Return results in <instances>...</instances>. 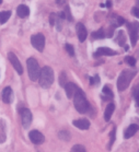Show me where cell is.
<instances>
[{"instance_id":"e0dca14e","label":"cell","mask_w":139,"mask_h":152,"mask_svg":"<svg viewBox=\"0 0 139 152\" xmlns=\"http://www.w3.org/2000/svg\"><path fill=\"white\" fill-rule=\"evenodd\" d=\"M114 111H115V104L114 103H110L108 106H106V110H105V112H104L105 121H110V119H111L112 115H113Z\"/></svg>"},{"instance_id":"d6a6232c","label":"cell","mask_w":139,"mask_h":152,"mask_svg":"<svg viewBox=\"0 0 139 152\" xmlns=\"http://www.w3.org/2000/svg\"><path fill=\"white\" fill-rule=\"evenodd\" d=\"M105 7H108V8H111L112 7V1H111V0H108V1H106V4H105Z\"/></svg>"},{"instance_id":"9c48e42d","label":"cell","mask_w":139,"mask_h":152,"mask_svg":"<svg viewBox=\"0 0 139 152\" xmlns=\"http://www.w3.org/2000/svg\"><path fill=\"white\" fill-rule=\"evenodd\" d=\"M29 137H30V140H31L34 145H41L45 141V137L42 132H40L38 130H32L30 134H29Z\"/></svg>"},{"instance_id":"4dcf8cb0","label":"cell","mask_w":139,"mask_h":152,"mask_svg":"<svg viewBox=\"0 0 139 152\" xmlns=\"http://www.w3.org/2000/svg\"><path fill=\"white\" fill-rule=\"evenodd\" d=\"M124 23H126V20L122 17L117 18V25H123Z\"/></svg>"},{"instance_id":"52a82bcc","label":"cell","mask_w":139,"mask_h":152,"mask_svg":"<svg viewBox=\"0 0 139 152\" xmlns=\"http://www.w3.org/2000/svg\"><path fill=\"white\" fill-rule=\"evenodd\" d=\"M20 114H21V119H22V125L24 128H29L32 123V113L30 112L29 108H21L20 110Z\"/></svg>"},{"instance_id":"9a60e30c","label":"cell","mask_w":139,"mask_h":152,"mask_svg":"<svg viewBox=\"0 0 139 152\" xmlns=\"http://www.w3.org/2000/svg\"><path fill=\"white\" fill-rule=\"evenodd\" d=\"M139 130V126L138 125H136V124H132L130 125L127 129H126V132L125 134H124V138L125 139H129V138H132V136L135 135L136 132Z\"/></svg>"},{"instance_id":"603a6c76","label":"cell","mask_w":139,"mask_h":152,"mask_svg":"<svg viewBox=\"0 0 139 152\" xmlns=\"http://www.w3.org/2000/svg\"><path fill=\"white\" fill-rule=\"evenodd\" d=\"M70 152H87V150H86V148H84L83 145H73Z\"/></svg>"},{"instance_id":"7c38bea8","label":"cell","mask_w":139,"mask_h":152,"mask_svg":"<svg viewBox=\"0 0 139 152\" xmlns=\"http://www.w3.org/2000/svg\"><path fill=\"white\" fill-rule=\"evenodd\" d=\"M13 100V92H12V89L10 86H7L2 90V101L4 103L10 104Z\"/></svg>"},{"instance_id":"4316f807","label":"cell","mask_w":139,"mask_h":152,"mask_svg":"<svg viewBox=\"0 0 139 152\" xmlns=\"http://www.w3.org/2000/svg\"><path fill=\"white\" fill-rule=\"evenodd\" d=\"M125 61L128 62V65H130V66H135L136 65V59L134 58V57H130V56H127V57H126Z\"/></svg>"},{"instance_id":"f1b7e54d","label":"cell","mask_w":139,"mask_h":152,"mask_svg":"<svg viewBox=\"0 0 139 152\" xmlns=\"http://www.w3.org/2000/svg\"><path fill=\"white\" fill-rule=\"evenodd\" d=\"M132 14L139 19V8H137V7L132 8Z\"/></svg>"},{"instance_id":"5b68a950","label":"cell","mask_w":139,"mask_h":152,"mask_svg":"<svg viewBox=\"0 0 139 152\" xmlns=\"http://www.w3.org/2000/svg\"><path fill=\"white\" fill-rule=\"evenodd\" d=\"M127 30H128L129 36H130L132 45L135 46L139 38V22L135 21L132 23H127Z\"/></svg>"},{"instance_id":"ac0fdd59","label":"cell","mask_w":139,"mask_h":152,"mask_svg":"<svg viewBox=\"0 0 139 152\" xmlns=\"http://www.w3.org/2000/svg\"><path fill=\"white\" fill-rule=\"evenodd\" d=\"M11 17V11H1L0 12V24H4Z\"/></svg>"},{"instance_id":"30bf717a","label":"cell","mask_w":139,"mask_h":152,"mask_svg":"<svg viewBox=\"0 0 139 152\" xmlns=\"http://www.w3.org/2000/svg\"><path fill=\"white\" fill-rule=\"evenodd\" d=\"M76 30H77V35H78L79 41H80L81 43H83L88 36V32H87L86 26H84L82 23H77Z\"/></svg>"},{"instance_id":"d590c367","label":"cell","mask_w":139,"mask_h":152,"mask_svg":"<svg viewBox=\"0 0 139 152\" xmlns=\"http://www.w3.org/2000/svg\"><path fill=\"white\" fill-rule=\"evenodd\" d=\"M136 99V103H137V106L139 107V95H137V96H135Z\"/></svg>"},{"instance_id":"d4e9b609","label":"cell","mask_w":139,"mask_h":152,"mask_svg":"<svg viewBox=\"0 0 139 152\" xmlns=\"http://www.w3.org/2000/svg\"><path fill=\"white\" fill-rule=\"evenodd\" d=\"M65 48H66L67 53H68L70 56H75V49H73V46L72 45H70V44H66Z\"/></svg>"},{"instance_id":"7a4b0ae2","label":"cell","mask_w":139,"mask_h":152,"mask_svg":"<svg viewBox=\"0 0 139 152\" xmlns=\"http://www.w3.org/2000/svg\"><path fill=\"white\" fill-rule=\"evenodd\" d=\"M40 86H42L43 89H48L50 88L54 82V71L50 67L45 66L41 69V73H40Z\"/></svg>"},{"instance_id":"f546056e","label":"cell","mask_w":139,"mask_h":152,"mask_svg":"<svg viewBox=\"0 0 139 152\" xmlns=\"http://www.w3.org/2000/svg\"><path fill=\"white\" fill-rule=\"evenodd\" d=\"M65 84H66V75H65V72H63L60 76V86H65Z\"/></svg>"},{"instance_id":"d6986e66","label":"cell","mask_w":139,"mask_h":152,"mask_svg":"<svg viewBox=\"0 0 139 152\" xmlns=\"http://www.w3.org/2000/svg\"><path fill=\"white\" fill-rule=\"evenodd\" d=\"M92 37H93L94 39H103V38L105 37L104 30H103V28H100V30L93 32V33H92Z\"/></svg>"},{"instance_id":"74e56055","label":"cell","mask_w":139,"mask_h":152,"mask_svg":"<svg viewBox=\"0 0 139 152\" xmlns=\"http://www.w3.org/2000/svg\"><path fill=\"white\" fill-rule=\"evenodd\" d=\"M137 4H138V7L137 8H139V0H137Z\"/></svg>"},{"instance_id":"277c9868","label":"cell","mask_w":139,"mask_h":152,"mask_svg":"<svg viewBox=\"0 0 139 152\" xmlns=\"http://www.w3.org/2000/svg\"><path fill=\"white\" fill-rule=\"evenodd\" d=\"M26 65H28V72L30 79L32 81H37L40 78V73H41V68H40L37 60L35 58H29Z\"/></svg>"},{"instance_id":"836d02e7","label":"cell","mask_w":139,"mask_h":152,"mask_svg":"<svg viewBox=\"0 0 139 152\" xmlns=\"http://www.w3.org/2000/svg\"><path fill=\"white\" fill-rule=\"evenodd\" d=\"M89 80H90V84H91V86H93V84H95V83H94V78L90 77V78H89Z\"/></svg>"},{"instance_id":"ffe728a7","label":"cell","mask_w":139,"mask_h":152,"mask_svg":"<svg viewBox=\"0 0 139 152\" xmlns=\"http://www.w3.org/2000/svg\"><path fill=\"white\" fill-rule=\"evenodd\" d=\"M115 138H116V127L113 128V129H112V132H111V134H110V143H108V150H111L112 145H114Z\"/></svg>"},{"instance_id":"8992f818","label":"cell","mask_w":139,"mask_h":152,"mask_svg":"<svg viewBox=\"0 0 139 152\" xmlns=\"http://www.w3.org/2000/svg\"><path fill=\"white\" fill-rule=\"evenodd\" d=\"M31 43L33 47L38 52H43L44 47H45V36L41 33L33 35L31 37Z\"/></svg>"},{"instance_id":"4fadbf2b","label":"cell","mask_w":139,"mask_h":152,"mask_svg":"<svg viewBox=\"0 0 139 152\" xmlns=\"http://www.w3.org/2000/svg\"><path fill=\"white\" fill-rule=\"evenodd\" d=\"M78 90V86L72 82H67L65 84V91H66V94H67V97L68 99H71L73 97L75 93H76V91Z\"/></svg>"},{"instance_id":"6da1fadb","label":"cell","mask_w":139,"mask_h":152,"mask_svg":"<svg viewBox=\"0 0 139 152\" xmlns=\"http://www.w3.org/2000/svg\"><path fill=\"white\" fill-rule=\"evenodd\" d=\"M73 104H75V107L76 110L80 114H84L89 111V102H88L87 97H86V94L83 93V91L78 89L76 91V93L73 95Z\"/></svg>"},{"instance_id":"cb8c5ba5","label":"cell","mask_w":139,"mask_h":152,"mask_svg":"<svg viewBox=\"0 0 139 152\" xmlns=\"http://www.w3.org/2000/svg\"><path fill=\"white\" fill-rule=\"evenodd\" d=\"M102 91H103V93H104L105 95H106V96L111 97V99H112V97H113V96H114V95H113V92H112L111 89H110L108 86H105L104 88H103V90H102Z\"/></svg>"},{"instance_id":"8d00e7d4","label":"cell","mask_w":139,"mask_h":152,"mask_svg":"<svg viewBox=\"0 0 139 152\" xmlns=\"http://www.w3.org/2000/svg\"><path fill=\"white\" fill-rule=\"evenodd\" d=\"M100 7H101V8H104V7H105V4H100Z\"/></svg>"},{"instance_id":"2e32d148","label":"cell","mask_w":139,"mask_h":152,"mask_svg":"<svg viewBox=\"0 0 139 152\" xmlns=\"http://www.w3.org/2000/svg\"><path fill=\"white\" fill-rule=\"evenodd\" d=\"M17 13L20 18H25L30 14V9H29V7L25 6V4H20V6L17 8Z\"/></svg>"},{"instance_id":"7402d4cb","label":"cell","mask_w":139,"mask_h":152,"mask_svg":"<svg viewBox=\"0 0 139 152\" xmlns=\"http://www.w3.org/2000/svg\"><path fill=\"white\" fill-rule=\"evenodd\" d=\"M125 35H124V32L123 31H119L118 32V37H117V43L119 44V46H124L125 44Z\"/></svg>"},{"instance_id":"8fae6325","label":"cell","mask_w":139,"mask_h":152,"mask_svg":"<svg viewBox=\"0 0 139 152\" xmlns=\"http://www.w3.org/2000/svg\"><path fill=\"white\" fill-rule=\"evenodd\" d=\"M117 55V53L113 50V49L108 48V47H100L94 53V57H99V56H114Z\"/></svg>"},{"instance_id":"1f68e13d","label":"cell","mask_w":139,"mask_h":152,"mask_svg":"<svg viewBox=\"0 0 139 152\" xmlns=\"http://www.w3.org/2000/svg\"><path fill=\"white\" fill-rule=\"evenodd\" d=\"M94 83H95V84H99V83H100V78H99V76L94 77Z\"/></svg>"},{"instance_id":"44dd1931","label":"cell","mask_w":139,"mask_h":152,"mask_svg":"<svg viewBox=\"0 0 139 152\" xmlns=\"http://www.w3.org/2000/svg\"><path fill=\"white\" fill-rule=\"evenodd\" d=\"M58 137L60 139L65 140V141H68V140H70V134L67 132V130H61V132L58 134Z\"/></svg>"},{"instance_id":"83f0119b","label":"cell","mask_w":139,"mask_h":152,"mask_svg":"<svg viewBox=\"0 0 139 152\" xmlns=\"http://www.w3.org/2000/svg\"><path fill=\"white\" fill-rule=\"evenodd\" d=\"M65 15H66V18L69 21H72V17H71V14H70L69 7H66V9H65Z\"/></svg>"},{"instance_id":"484cf974","label":"cell","mask_w":139,"mask_h":152,"mask_svg":"<svg viewBox=\"0 0 139 152\" xmlns=\"http://www.w3.org/2000/svg\"><path fill=\"white\" fill-rule=\"evenodd\" d=\"M56 20H57V14L56 13L49 14V23H50V25H55Z\"/></svg>"},{"instance_id":"3957f363","label":"cell","mask_w":139,"mask_h":152,"mask_svg":"<svg viewBox=\"0 0 139 152\" xmlns=\"http://www.w3.org/2000/svg\"><path fill=\"white\" fill-rule=\"evenodd\" d=\"M135 76V72H132L130 70H124L121 76L118 77L117 80V88L119 91H124L126 90L128 86L130 84V81Z\"/></svg>"},{"instance_id":"e575fe53","label":"cell","mask_w":139,"mask_h":152,"mask_svg":"<svg viewBox=\"0 0 139 152\" xmlns=\"http://www.w3.org/2000/svg\"><path fill=\"white\" fill-rule=\"evenodd\" d=\"M56 2H57V4H63L65 2V0H56Z\"/></svg>"},{"instance_id":"f35d334b","label":"cell","mask_w":139,"mask_h":152,"mask_svg":"<svg viewBox=\"0 0 139 152\" xmlns=\"http://www.w3.org/2000/svg\"><path fill=\"white\" fill-rule=\"evenodd\" d=\"M2 4V0H0V4Z\"/></svg>"},{"instance_id":"ba28073f","label":"cell","mask_w":139,"mask_h":152,"mask_svg":"<svg viewBox=\"0 0 139 152\" xmlns=\"http://www.w3.org/2000/svg\"><path fill=\"white\" fill-rule=\"evenodd\" d=\"M8 58H9V60H10L11 65L13 66L14 70H15L19 75H22V73H23V68H22L21 62H20V60L18 59L17 56L14 55L13 53H9V54H8Z\"/></svg>"},{"instance_id":"5bb4252c","label":"cell","mask_w":139,"mask_h":152,"mask_svg":"<svg viewBox=\"0 0 139 152\" xmlns=\"http://www.w3.org/2000/svg\"><path fill=\"white\" fill-rule=\"evenodd\" d=\"M72 124L73 126H76L79 129H82V130H87L90 128V121L88 119H77V121H72Z\"/></svg>"}]
</instances>
